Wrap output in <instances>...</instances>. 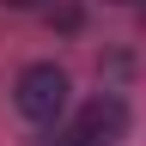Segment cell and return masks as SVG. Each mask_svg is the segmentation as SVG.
Returning a JSON list of instances; mask_svg holds the SVG:
<instances>
[{"mask_svg": "<svg viewBox=\"0 0 146 146\" xmlns=\"http://www.w3.org/2000/svg\"><path fill=\"white\" fill-rule=\"evenodd\" d=\"M122 122H128V110H122L116 98H91V104H85V116H79V134L116 140V134H122Z\"/></svg>", "mask_w": 146, "mask_h": 146, "instance_id": "cell-2", "label": "cell"}, {"mask_svg": "<svg viewBox=\"0 0 146 146\" xmlns=\"http://www.w3.org/2000/svg\"><path fill=\"white\" fill-rule=\"evenodd\" d=\"M67 146H110V140H98V134H73Z\"/></svg>", "mask_w": 146, "mask_h": 146, "instance_id": "cell-3", "label": "cell"}, {"mask_svg": "<svg viewBox=\"0 0 146 146\" xmlns=\"http://www.w3.org/2000/svg\"><path fill=\"white\" fill-rule=\"evenodd\" d=\"M0 6H18V12H31V6H43V0H0Z\"/></svg>", "mask_w": 146, "mask_h": 146, "instance_id": "cell-4", "label": "cell"}, {"mask_svg": "<svg viewBox=\"0 0 146 146\" xmlns=\"http://www.w3.org/2000/svg\"><path fill=\"white\" fill-rule=\"evenodd\" d=\"M67 91H73V85H67L61 67H55V61H36V67L18 73V91H12V98H18V110H25L31 122H55V116L67 110Z\"/></svg>", "mask_w": 146, "mask_h": 146, "instance_id": "cell-1", "label": "cell"}, {"mask_svg": "<svg viewBox=\"0 0 146 146\" xmlns=\"http://www.w3.org/2000/svg\"><path fill=\"white\" fill-rule=\"evenodd\" d=\"M116 6H128V0H116Z\"/></svg>", "mask_w": 146, "mask_h": 146, "instance_id": "cell-5", "label": "cell"}]
</instances>
